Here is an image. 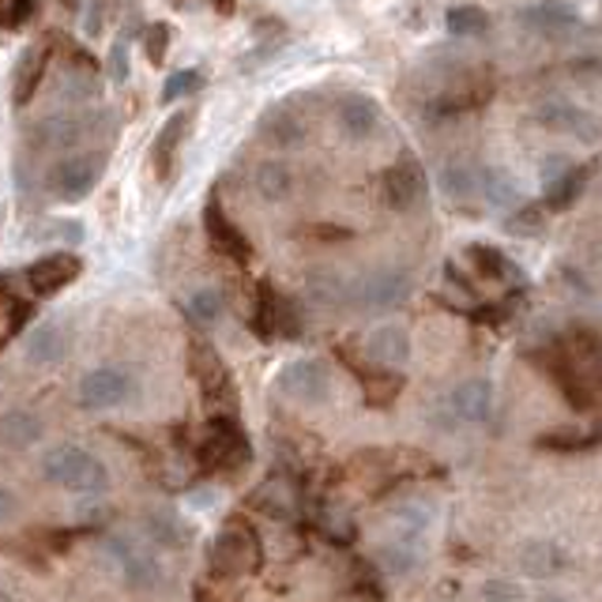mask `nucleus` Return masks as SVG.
Returning a JSON list of instances; mask_svg holds the SVG:
<instances>
[{"instance_id":"nucleus-1","label":"nucleus","mask_w":602,"mask_h":602,"mask_svg":"<svg viewBox=\"0 0 602 602\" xmlns=\"http://www.w3.org/2000/svg\"><path fill=\"white\" fill-rule=\"evenodd\" d=\"M42 478L53 486L68 489V494H106L109 489V467L95 452L83 444H53L42 456Z\"/></svg>"},{"instance_id":"nucleus-2","label":"nucleus","mask_w":602,"mask_h":602,"mask_svg":"<svg viewBox=\"0 0 602 602\" xmlns=\"http://www.w3.org/2000/svg\"><path fill=\"white\" fill-rule=\"evenodd\" d=\"M264 561V550H261V539L249 524L241 520H230L222 531L215 535L208 550V569L215 580H237V577H249L256 572Z\"/></svg>"},{"instance_id":"nucleus-3","label":"nucleus","mask_w":602,"mask_h":602,"mask_svg":"<svg viewBox=\"0 0 602 602\" xmlns=\"http://www.w3.org/2000/svg\"><path fill=\"white\" fill-rule=\"evenodd\" d=\"M200 467L211 471V475H234V471L245 467L253 460V444H249L245 430L234 414H219V419L208 422L200 441Z\"/></svg>"},{"instance_id":"nucleus-4","label":"nucleus","mask_w":602,"mask_h":602,"mask_svg":"<svg viewBox=\"0 0 602 602\" xmlns=\"http://www.w3.org/2000/svg\"><path fill=\"white\" fill-rule=\"evenodd\" d=\"M102 178V155L95 151H72L64 159L53 162V170L45 173L50 192L64 203H80L83 197H91V189Z\"/></svg>"},{"instance_id":"nucleus-5","label":"nucleus","mask_w":602,"mask_h":602,"mask_svg":"<svg viewBox=\"0 0 602 602\" xmlns=\"http://www.w3.org/2000/svg\"><path fill=\"white\" fill-rule=\"evenodd\" d=\"M531 120L546 133H561L572 136L580 144H595L602 136V120L595 114H588L583 106H577L572 98H546L531 109Z\"/></svg>"},{"instance_id":"nucleus-6","label":"nucleus","mask_w":602,"mask_h":602,"mask_svg":"<svg viewBox=\"0 0 602 602\" xmlns=\"http://www.w3.org/2000/svg\"><path fill=\"white\" fill-rule=\"evenodd\" d=\"M406 298H411V275L403 267H377V272L350 283V305H361L369 313L395 309Z\"/></svg>"},{"instance_id":"nucleus-7","label":"nucleus","mask_w":602,"mask_h":602,"mask_svg":"<svg viewBox=\"0 0 602 602\" xmlns=\"http://www.w3.org/2000/svg\"><path fill=\"white\" fill-rule=\"evenodd\" d=\"M106 553L109 561L117 564L120 580H125L128 591H155L162 580V564L147 546L125 539V535H109L106 539Z\"/></svg>"},{"instance_id":"nucleus-8","label":"nucleus","mask_w":602,"mask_h":602,"mask_svg":"<svg viewBox=\"0 0 602 602\" xmlns=\"http://www.w3.org/2000/svg\"><path fill=\"white\" fill-rule=\"evenodd\" d=\"M275 388L286 395V400L298 403H324L331 395V369L324 366L320 358H294L286 361L275 377Z\"/></svg>"},{"instance_id":"nucleus-9","label":"nucleus","mask_w":602,"mask_h":602,"mask_svg":"<svg viewBox=\"0 0 602 602\" xmlns=\"http://www.w3.org/2000/svg\"><path fill=\"white\" fill-rule=\"evenodd\" d=\"M133 373H128L125 366H95L87 369V373L80 377V406H87V411H109V406H120L133 395Z\"/></svg>"},{"instance_id":"nucleus-10","label":"nucleus","mask_w":602,"mask_h":602,"mask_svg":"<svg viewBox=\"0 0 602 602\" xmlns=\"http://www.w3.org/2000/svg\"><path fill=\"white\" fill-rule=\"evenodd\" d=\"M95 133V117L87 114H50L42 117L39 125H31L27 140H31L39 151H76V147Z\"/></svg>"},{"instance_id":"nucleus-11","label":"nucleus","mask_w":602,"mask_h":602,"mask_svg":"<svg viewBox=\"0 0 602 602\" xmlns=\"http://www.w3.org/2000/svg\"><path fill=\"white\" fill-rule=\"evenodd\" d=\"M253 331L264 342H272V339H298V331H302V320H298V313H294V305L286 302V298H279L272 283L256 286Z\"/></svg>"},{"instance_id":"nucleus-12","label":"nucleus","mask_w":602,"mask_h":602,"mask_svg":"<svg viewBox=\"0 0 602 602\" xmlns=\"http://www.w3.org/2000/svg\"><path fill=\"white\" fill-rule=\"evenodd\" d=\"M189 373H192V381H197V388L208 395L211 403L234 400V381H230L226 361H222L219 350L200 336L189 342Z\"/></svg>"},{"instance_id":"nucleus-13","label":"nucleus","mask_w":602,"mask_h":602,"mask_svg":"<svg viewBox=\"0 0 602 602\" xmlns=\"http://www.w3.org/2000/svg\"><path fill=\"white\" fill-rule=\"evenodd\" d=\"M27 286H31L39 298H53V294H61L64 286H72L83 275V261L76 253H68V249H61V253H45L39 256L31 267H27Z\"/></svg>"},{"instance_id":"nucleus-14","label":"nucleus","mask_w":602,"mask_h":602,"mask_svg":"<svg viewBox=\"0 0 602 602\" xmlns=\"http://www.w3.org/2000/svg\"><path fill=\"white\" fill-rule=\"evenodd\" d=\"M381 197L392 211H411L425 197V173L414 159H400L381 173Z\"/></svg>"},{"instance_id":"nucleus-15","label":"nucleus","mask_w":602,"mask_h":602,"mask_svg":"<svg viewBox=\"0 0 602 602\" xmlns=\"http://www.w3.org/2000/svg\"><path fill=\"white\" fill-rule=\"evenodd\" d=\"M336 120H339V128H342V136L347 140H373L377 136V128H381V106H377L369 95H342L339 98V106H336Z\"/></svg>"},{"instance_id":"nucleus-16","label":"nucleus","mask_w":602,"mask_h":602,"mask_svg":"<svg viewBox=\"0 0 602 602\" xmlns=\"http://www.w3.org/2000/svg\"><path fill=\"white\" fill-rule=\"evenodd\" d=\"M448 406L452 414H456V422H471V425L489 422V414H494V384H489L486 377H467V381L452 388Z\"/></svg>"},{"instance_id":"nucleus-17","label":"nucleus","mask_w":602,"mask_h":602,"mask_svg":"<svg viewBox=\"0 0 602 602\" xmlns=\"http://www.w3.org/2000/svg\"><path fill=\"white\" fill-rule=\"evenodd\" d=\"M366 355L377 361V366H388V369H403L411 361V331L403 324L388 320V324H377L373 331L366 336Z\"/></svg>"},{"instance_id":"nucleus-18","label":"nucleus","mask_w":602,"mask_h":602,"mask_svg":"<svg viewBox=\"0 0 602 602\" xmlns=\"http://www.w3.org/2000/svg\"><path fill=\"white\" fill-rule=\"evenodd\" d=\"M542 181H546V203H550L553 211L569 208V203H577L583 184H588V166H572L569 159H553V162H546Z\"/></svg>"},{"instance_id":"nucleus-19","label":"nucleus","mask_w":602,"mask_h":602,"mask_svg":"<svg viewBox=\"0 0 602 602\" xmlns=\"http://www.w3.org/2000/svg\"><path fill=\"white\" fill-rule=\"evenodd\" d=\"M516 20H520L524 31L546 34V39H564L580 27V15L569 4H527L516 12Z\"/></svg>"},{"instance_id":"nucleus-20","label":"nucleus","mask_w":602,"mask_h":602,"mask_svg":"<svg viewBox=\"0 0 602 602\" xmlns=\"http://www.w3.org/2000/svg\"><path fill=\"white\" fill-rule=\"evenodd\" d=\"M203 230H208L211 245H215L219 253H226L230 261L245 264L249 256H253V245H249V237L241 234V230L234 226V222L226 219V211H222L215 200H211L208 208H203Z\"/></svg>"},{"instance_id":"nucleus-21","label":"nucleus","mask_w":602,"mask_h":602,"mask_svg":"<svg viewBox=\"0 0 602 602\" xmlns=\"http://www.w3.org/2000/svg\"><path fill=\"white\" fill-rule=\"evenodd\" d=\"M478 192L486 197V203L494 211H516V208H524L520 181H516V173L505 170V166H482V170H478Z\"/></svg>"},{"instance_id":"nucleus-22","label":"nucleus","mask_w":602,"mask_h":602,"mask_svg":"<svg viewBox=\"0 0 602 602\" xmlns=\"http://www.w3.org/2000/svg\"><path fill=\"white\" fill-rule=\"evenodd\" d=\"M189 133V114H173L166 125L159 128L151 144V162H155V173L166 181L173 173V162H178V151H181V140Z\"/></svg>"},{"instance_id":"nucleus-23","label":"nucleus","mask_w":602,"mask_h":602,"mask_svg":"<svg viewBox=\"0 0 602 602\" xmlns=\"http://www.w3.org/2000/svg\"><path fill=\"white\" fill-rule=\"evenodd\" d=\"M64 350H68V331H64L61 320L39 324V328L31 331V339H27V358H31L34 366H57Z\"/></svg>"},{"instance_id":"nucleus-24","label":"nucleus","mask_w":602,"mask_h":602,"mask_svg":"<svg viewBox=\"0 0 602 602\" xmlns=\"http://www.w3.org/2000/svg\"><path fill=\"white\" fill-rule=\"evenodd\" d=\"M520 564L531 580H553L564 564H569V558H564V550L553 542H527L520 553Z\"/></svg>"},{"instance_id":"nucleus-25","label":"nucleus","mask_w":602,"mask_h":602,"mask_svg":"<svg viewBox=\"0 0 602 602\" xmlns=\"http://www.w3.org/2000/svg\"><path fill=\"white\" fill-rule=\"evenodd\" d=\"M253 184L267 203H283L294 192V170L279 159H267V162L256 166Z\"/></svg>"},{"instance_id":"nucleus-26","label":"nucleus","mask_w":602,"mask_h":602,"mask_svg":"<svg viewBox=\"0 0 602 602\" xmlns=\"http://www.w3.org/2000/svg\"><path fill=\"white\" fill-rule=\"evenodd\" d=\"M437 184H441V192H444V197H448L452 203H463V200H471V197L478 192V170H475L471 162L452 159V162H444V166H441Z\"/></svg>"},{"instance_id":"nucleus-27","label":"nucleus","mask_w":602,"mask_h":602,"mask_svg":"<svg viewBox=\"0 0 602 602\" xmlns=\"http://www.w3.org/2000/svg\"><path fill=\"white\" fill-rule=\"evenodd\" d=\"M309 298L320 302V305H350V279H342L339 272L331 267H317L309 272Z\"/></svg>"},{"instance_id":"nucleus-28","label":"nucleus","mask_w":602,"mask_h":602,"mask_svg":"<svg viewBox=\"0 0 602 602\" xmlns=\"http://www.w3.org/2000/svg\"><path fill=\"white\" fill-rule=\"evenodd\" d=\"M467 261L475 264L478 272L486 275V279H520V267L508 261L501 249L482 245V241H475V245H467Z\"/></svg>"},{"instance_id":"nucleus-29","label":"nucleus","mask_w":602,"mask_h":602,"mask_svg":"<svg viewBox=\"0 0 602 602\" xmlns=\"http://www.w3.org/2000/svg\"><path fill=\"white\" fill-rule=\"evenodd\" d=\"M444 27H448V34H456V39H482V34L489 31V15L486 8L478 4H452L448 12H444Z\"/></svg>"},{"instance_id":"nucleus-30","label":"nucleus","mask_w":602,"mask_h":602,"mask_svg":"<svg viewBox=\"0 0 602 602\" xmlns=\"http://www.w3.org/2000/svg\"><path fill=\"white\" fill-rule=\"evenodd\" d=\"M261 128H264V140L275 147H298L305 140V120L294 117L291 109H272Z\"/></svg>"},{"instance_id":"nucleus-31","label":"nucleus","mask_w":602,"mask_h":602,"mask_svg":"<svg viewBox=\"0 0 602 602\" xmlns=\"http://www.w3.org/2000/svg\"><path fill=\"white\" fill-rule=\"evenodd\" d=\"M31 237L39 241V245L76 249V245H83V237H87V226H83L80 219H45L42 226L31 230Z\"/></svg>"},{"instance_id":"nucleus-32","label":"nucleus","mask_w":602,"mask_h":602,"mask_svg":"<svg viewBox=\"0 0 602 602\" xmlns=\"http://www.w3.org/2000/svg\"><path fill=\"white\" fill-rule=\"evenodd\" d=\"M147 539H151L159 550H181L184 539H189V527H184L173 513H147Z\"/></svg>"},{"instance_id":"nucleus-33","label":"nucleus","mask_w":602,"mask_h":602,"mask_svg":"<svg viewBox=\"0 0 602 602\" xmlns=\"http://www.w3.org/2000/svg\"><path fill=\"white\" fill-rule=\"evenodd\" d=\"M42 68H45V50L31 45L23 50L20 64H15V76H12V87H15V102H31V95L39 91V80H42Z\"/></svg>"},{"instance_id":"nucleus-34","label":"nucleus","mask_w":602,"mask_h":602,"mask_svg":"<svg viewBox=\"0 0 602 602\" xmlns=\"http://www.w3.org/2000/svg\"><path fill=\"white\" fill-rule=\"evenodd\" d=\"M222 309H226V302H222V294L215 291V286H200V291H192L189 305H184L189 320L200 324V328H211V324H219Z\"/></svg>"},{"instance_id":"nucleus-35","label":"nucleus","mask_w":602,"mask_h":602,"mask_svg":"<svg viewBox=\"0 0 602 602\" xmlns=\"http://www.w3.org/2000/svg\"><path fill=\"white\" fill-rule=\"evenodd\" d=\"M0 437H4L12 448H27L42 437V422L34 419L31 411H12L4 422H0Z\"/></svg>"},{"instance_id":"nucleus-36","label":"nucleus","mask_w":602,"mask_h":602,"mask_svg":"<svg viewBox=\"0 0 602 602\" xmlns=\"http://www.w3.org/2000/svg\"><path fill=\"white\" fill-rule=\"evenodd\" d=\"M422 561V550H414V546H403V542H388L381 546V564L384 572H392V577H411L414 569H419Z\"/></svg>"},{"instance_id":"nucleus-37","label":"nucleus","mask_w":602,"mask_h":602,"mask_svg":"<svg viewBox=\"0 0 602 602\" xmlns=\"http://www.w3.org/2000/svg\"><path fill=\"white\" fill-rule=\"evenodd\" d=\"M253 508H261L272 520H286V516H291V489L279 486V482H264L253 497Z\"/></svg>"},{"instance_id":"nucleus-38","label":"nucleus","mask_w":602,"mask_h":602,"mask_svg":"<svg viewBox=\"0 0 602 602\" xmlns=\"http://www.w3.org/2000/svg\"><path fill=\"white\" fill-rule=\"evenodd\" d=\"M482 602H527V591L520 580H508V577H489L482 580L478 591Z\"/></svg>"},{"instance_id":"nucleus-39","label":"nucleus","mask_w":602,"mask_h":602,"mask_svg":"<svg viewBox=\"0 0 602 602\" xmlns=\"http://www.w3.org/2000/svg\"><path fill=\"white\" fill-rule=\"evenodd\" d=\"M542 222V208H516V215L505 219V230L508 234H539Z\"/></svg>"},{"instance_id":"nucleus-40","label":"nucleus","mask_w":602,"mask_h":602,"mask_svg":"<svg viewBox=\"0 0 602 602\" xmlns=\"http://www.w3.org/2000/svg\"><path fill=\"white\" fill-rule=\"evenodd\" d=\"M200 87V72H173L170 80H166V87H162V102H178L184 95H192V91Z\"/></svg>"},{"instance_id":"nucleus-41","label":"nucleus","mask_w":602,"mask_h":602,"mask_svg":"<svg viewBox=\"0 0 602 602\" xmlns=\"http://www.w3.org/2000/svg\"><path fill=\"white\" fill-rule=\"evenodd\" d=\"M91 95H95V80H91V76L72 72V76L64 80V98H68V102H87Z\"/></svg>"},{"instance_id":"nucleus-42","label":"nucleus","mask_w":602,"mask_h":602,"mask_svg":"<svg viewBox=\"0 0 602 602\" xmlns=\"http://www.w3.org/2000/svg\"><path fill=\"white\" fill-rule=\"evenodd\" d=\"M109 80H114V83H125V80H128L125 42H117V45H114V53H109Z\"/></svg>"},{"instance_id":"nucleus-43","label":"nucleus","mask_w":602,"mask_h":602,"mask_svg":"<svg viewBox=\"0 0 602 602\" xmlns=\"http://www.w3.org/2000/svg\"><path fill=\"white\" fill-rule=\"evenodd\" d=\"M572 72H580V76H602V57H580L572 64Z\"/></svg>"},{"instance_id":"nucleus-44","label":"nucleus","mask_w":602,"mask_h":602,"mask_svg":"<svg viewBox=\"0 0 602 602\" xmlns=\"http://www.w3.org/2000/svg\"><path fill=\"white\" fill-rule=\"evenodd\" d=\"M20 508V501H15V494L8 486H0V520H8V516Z\"/></svg>"},{"instance_id":"nucleus-45","label":"nucleus","mask_w":602,"mask_h":602,"mask_svg":"<svg viewBox=\"0 0 602 602\" xmlns=\"http://www.w3.org/2000/svg\"><path fill=\"white\" fill-rule=\"evenodd\" d=\"M155 31H159V34H151V39H147V53L159 61L162 50H166V27H155Z\"/></svg>"},{"instance_id":"nucleus-46","label":"nucleus","mask_w":602,"mask_h":602,"mask_svg":"<svg viewBox=\"0 0 602 602\" xmlns=\"http://www.w3.org/2000/svg\"><path fill=\"white\" fill-rule=\"evenodd\" d=\"M539 602H572V599H561V595H546V599H539Z\"/></svg>"},{"instance_id":"nucleus-47","label":"nucleus","mask_w":602,"mask_h":602,"mask_svg":"<svg viewBox=\"0 0 602 602\" xmlns=\"http://www.w3.org/2000/svg\"><path fill=\"white\" fill-rule=\"evenodd\" d=\"M0 602H12V595L4 591V583H0Z\"/></svg>"},{"instance_id":"nucleus-48","label":"nucleus","mask_w":602,"mask_h":602,"mask_svg":"<svg viewBox=\"0 0 602 602\" xmlns=\"http://www.w3.org/2000/svg\"><path fill=\"white\" fill-rule=\"evenodd\" d=\"M215 4H219V0H215ZM222 4H230V0H222Z\"/></svg>"}]
</instances>
